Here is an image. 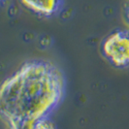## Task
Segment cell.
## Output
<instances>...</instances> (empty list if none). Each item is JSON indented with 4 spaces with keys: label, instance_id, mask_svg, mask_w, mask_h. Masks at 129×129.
I'll return each mask as SVG.
<instances>
[{
    "label": "cell",
    "instance_id": "cell-1",
    "mask_svg": "<svg viewBox=\"0 0 129 129\" xmlns=\"http://www.w3.org/2000/svg\"><path fill=\"white\" fill-rule=\"evenodd\" d=\"M66 78L53 62H24L0 84V119L8 126H26L51 117L63 101Z\"/></svg>",
    "mask_w": 129,
    "mask_h": 129
},
{
    "label": "cell",
    "instance_id": "cell-2",
    "mask_svg": "<svg viewBox=\"0 0 129 129\" xmlns=\"http://www.w3.org/2000/svg\"><path fill=\"white\" fill-rule=\"evenodd\" d=\"M102 53L116 67L129 66V32L112 33L102 43Z\"/></svg>",
    "mask_w": 129,
    "mask_h": 129
},
{
    "label": "cell",
    "instance_id": "cell-3",
    "mask_svg": "<svg viewBox=\"0 0 129 129\" xmlns=\"http://www.w3.org/2000/svg\"><path fill=\"white\" fill-rule=\"evenodd\" d=\"M20 2L33 14L43 18L54 17L63 8V0H20Z\"/></svg>",
    "mask_w": 129,
    "mask_h": 129
},
{
    "label": "cell",
    "instance_id": "cell-4",
    "mask_svg": "<svg viewBox=\"0 0 129 129\" xmlns=\"http://www.w3.org/2000/svg\"><path fill=\"white\" fill-rule=\"evenodd\" d=\"M125 16H126V19L129 21V3L126 5V8H125Z\"/></svg>",
    "mask_w": 129,
    "mask_h": 129
}]
</instances>
